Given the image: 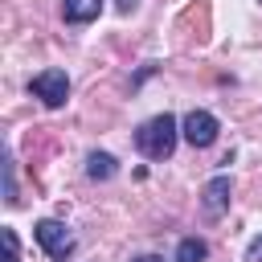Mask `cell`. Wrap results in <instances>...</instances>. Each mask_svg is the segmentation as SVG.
Instances as JSON below:
<instances>
[{"mask_svg": "<svg viewBox=\"0 0 262 262\" xmlns=\"http://www.w3.org/2000/svg\"><path fill=\"white\" fill-rule=\"evenodd\" d=\"M246 262H262V233H258V237L246 246Z\"/></svg>", "mask_w": 262, "mask_h": 262, "instance_id": "11", "label": "cell"}, {"mask_svg": "<svg viewBox=\"0 0 262 262\" xmlns=\"http://www.w3.org/2000/svg\"><path fill=\"white\" fill-rule=\"evenodd\" d=\"M29 90H33L45 106H61L66 94H70V78H66V70H41V74L29 82Z\"/></svg>", "mask_w": 262, "mask_h": 262, "instance_id": "2", "label": "cell"}, {"mask_svg": "<svg viewBox=\"0 0 262 262\" xmlns=\"http://www.w3.org/2000/svg\"><path fill=\"white\" fill-rule=\"evenodd\" d=\"M86 172H90L94 180H111L119 168H115V156H106V151H90V160H86Z\"/></svg>", "mask_w": 262, "mask_h": 262, "instance_id": "7", "label": "cell"}, {"mask_svg": "<svg viewBox=\"0 0 262 262\" xmlns=\"http://www.w3.org/2000/svg\"><path fill=\"white\" fill-rule=\"evenodd\" d=\"M135 147H139L147 160H168L172 147H176V119H172V115L147 119V123L135 131Z\"/></svg>", "mask_w": 262, "mask_h": 262, "instance_id": "1", "label": "cell"}, {"mask_svg": "<svg viewBox=\"0 0 262 262\" xmlns=\"http://www.w3.org/2000/svg\"><path fill=\"white\" fill-rule=\"evenodd\" d=\"M180 127H184V139H188L192 147H209V143L217 139V119H213L209 111H188Z\"/></svg>", "mask_w": 262, "mask_h": 262, "instance_id": "4", "label": "cell"}, {"mask_svg": "<svg viewBox=\"0 0 262 262\" xmlns=\"http://www.w3.org/2000/svg\"><path fill=\"white\" fill-rule=\"evenodd\" d=\"M135 4H139V0H115V8H119V12H131Z\"/></svg>", "mask_w": 262, "mask_h": 262, "instance_id": "12", "label": "cell"}, {"mask_svg": "<svg viewBox=\"0 0 262 262\" xmlns=\"http://www.w3.org/2000/svg\"><path fill=\"white\" fill-rule=\"evenodd\" d=\"M37 242H41V250L49 254V258H66V254H74V233L61 225V221H37Z\"/></svg>", "mask_w": 262, "mask_h": 262, "instance_id": "3", "label": "cell"}, {"mask_svg": "<svg viewBox=\"0 0 262 262\" xmlns=\"http://www.w3.org/2000/svg\"><path fill=\"white\" fill-rule=\"evenodd\" d=\"M135 262H164V258H156V254H139Z\"/></svg>", "mask_w": 262, "mask_h": 262, "instance_id": "13", "label": "cell"}, {"mask_svg": "<svg viewBox=\"0 0 262 262\" xmlns=\"http://www.w3.org/2000/svg\"><path fill=\"white\" fill-rule=\"evenodd\" d=\"M225 205H229V176H213L205 184V209L217 217V213H225Z\"/></svg>", "mask_w": 262, "mask_h": 262, "instance_id": "5", "label": "cell"}, {"mask_svg": "<svg viewBox=\"0 0 262 262\" xmlns=\"http://www.w3.org/2000/svg\"><path fill=\"white\" fill-rule=\"evenodd\" d=\"M0 242H4V262H20V246H16V229H0Z\"/></svg>", "mask_w": 262, "mask_h": 262, "instance_id": "9", "label": "cell"}, {"mask_svg": "<svg viewBox=\"0 0 262 262\" xmlns=\"http://www.w3.org/2000/svg\"><path fill=\"white\" fill-rule=\"evenodd\" d=\"M205 258H209V246L201 237H184L176 246V262H205Z\"/></svg>", "mask_w": 262, "mask_h": 262, "instance_id": "8", "label": "cell"}, {"mask_svg": "<svg viewBox=\"0 0 262 262\" xmlns=\"http://www.w3.org/2000/svg\"><path fill=\"white\" fill-rule=\"evenodd\" d=\"M61 12H66L70 25H90V20L102 12V0H66Z\"/></svg>", "mask_w": 262, "mask_h": 262, "instance_id": "6", "label": "cell"}, {"mask_svg": "<svg viewBox=\"0 0 262 262\" xmlns=\"http://www.w3.org/2000/svg\"><path fill=\"white\" fill-rule=\"evenodd\" d=\"M4 201L16 205V180H12V160H4Z\"/></svg>", "mask_w": 262, "mask_h": 262, "instance_id": "10", "label": "cell"}]
</instances>
